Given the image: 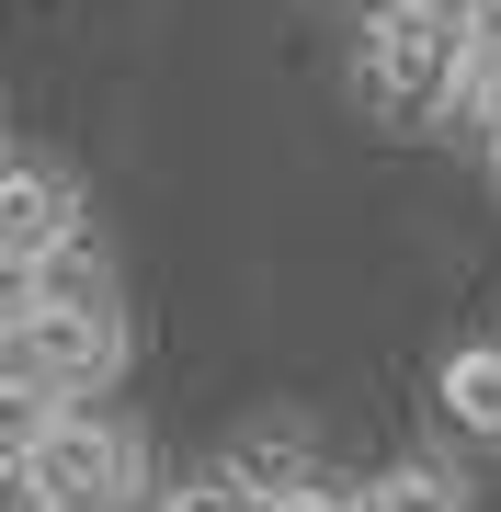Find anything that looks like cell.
I'll return each instance as SVG.
<instances>
[{
	"mask_svg": "<svg viewBox=\"0 0 501 512\" xmlns=\"http://www.w3.org/2000/svg\"><path fill=\"white\" fill-rule=\"evenodd\" d=\"M0 512H69V501H57L35 467H0Z\"/></svg>",
	"mask_w": 501,
	"mask_h": 512,
	"instance_id": "obj_9",
	"label": "cell"
},
{
	"mask_svg": "<svg viewBox=\"0 0 501 512\" xmlns=\"http://www.w3.org/2000/svg\"><path fill=\"white\" fill-rule=\"evenodd\" d=\"M160 512H262V501H251V490H240V478H228V467H217V478H194V490H171Z\"/></svg>",
	"mask_w": 501,
	"mask_h": 512,
	"instance_id": "obj_7",
	"label": "cell"
},
{
	"mask_svg": "<svg viewBox=\"0 0 501 512\" xmlns=\"http://www.w3.org/2000/svg\"><path fill=\"white\" fill-rule=\"evenodd\" d=\"M445 421L501 456V342H456L445 353Z\"/></svg>",
	"mask_w": 501,
	"mask_h": 512,
	"instance_id": "obj_5",
	"label": "cell"
},
{
	"mask_svg": "<svg viewBox=\"0 0 501 512\" xmlns=\"http://www.w3.org/2000/svg\"><path fill=\"white\" fill-rule=\"evenodd\" d=\"M12 467H35L69 512H126L137 490H149V444H137L126 421H103V410H57V433L35 444V456H12Z\"/></svg>",
	"mask_w": 501,
	"mask_h": 512,
	"instance_id": "obj_2",
	"label": "cell"
},
{
	"mask_svg": "<svg viewBox=\"0 0 501 512\" xmlns=\"http://www.w3.org/2000/svg\"><path fill=\"white\" fill-rule=\"evenodd\" d=\"M80 239V194H69V171L57 160H12L0 171V262H46V251H69Z\"/></svg>",
	"mask_w": 501,
	"mask_h": 512,
	"instance_id": "obj_4",
	"label": "cell"
},
{
	"mask_svg": "<svg viewBox=\"0 0 501 512\" xmlns=\"http://www.w3.org/2000/svg\"><path fill=\"white\" fill-rule=\"evenodd\" d=\"M126 365V319L114 308H46L23 330H0V376L12 387H57V399H92Z\"/></svg>",
	"mask_w": 501,
	"mask_h": 512,
	"instance_id": "obj_3",
	"label": "cell"
},
{
	"mask_svg": "<svg viewBox=\"0 0 501 512\" xmlns=\"http://www.w3.org/2000/svg\"><path fill=\"white\" fill-rule=\"evenodd\" d=\"M262 512H365V490H342V478H308V490H285V501H262Z\"/></svg>",
	"mask_w": 501,
	"mask_h": 512,
	"instance_id": "obj_8",
	"label": "cell"
},
{
	"mask_svg": "<svg viewBox=\"0 0 501 512\" xmlns=\"http://www.w3.org/2000/svg\"><path fill=\"white\" fill-rule=\"evenodd\" d=\"M490 171H501V126H490Z\"/></svg>",
	"mask_w": 501,
	"mask_h": 512,
	"instance_id": "obj_10",
	"label": "cell"
},
{
	"mask_svg": "<svg viewBox=\"0 0 501 512\" xmlns=\"http://www.w3.org/2000/svg\"><path fill=\"white\" fill-rule=\"evenodd\" d=\"M365 512H467V490L445 467H388V478H365Z\"/></svg>",
	"mask_w": 501,
	"mask_h": 512,
	"instance_id": "obj_6",
	"label": "cell"
},
{
	"mask_svg": "<svg viewBox=\"0 0 501 512\" xmlns=\"http://www.w3.org/2000/svg\"><path fill=\"white\" fill-rule=\"evenodd\" d=\"M467 46H479L467 0H388L365 23V92L388 114H445L456 80H467Z\"/></svg>",
	"mask_w": 501,
	"mask_h": 512,
	"instance_id": "obj_1",
	"label": "cell"
}]
</instances>
